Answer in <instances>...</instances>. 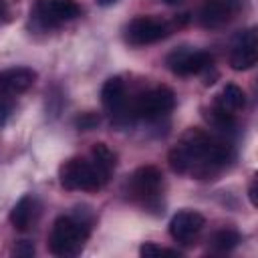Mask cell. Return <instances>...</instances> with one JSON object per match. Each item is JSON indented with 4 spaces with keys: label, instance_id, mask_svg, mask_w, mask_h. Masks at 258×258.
Instances as JSON below:
<instances>
[{
    "label": "cell",
    "instance_id": "cell-1",
    "mask_svg": "<svg viewBox=\"0 0 258 258\" xmlns=\"http://www.w3.org/2000/svg\"><path fill=\"white\" fill-rule=\"evenodd\" d=\"M234 157L230 143L202 131L187 129L181 141L169 151V167L175 173H191L198 177L210 175L214 169L226 167Z\"/></svg>",
    "mask_w": 258,
    "mask_h": 258
},
{
    "label": "cell",
    "instance_id": "cell-2",
    "mask_svg": "<svg viewBox=\"0 0 258 258\" xmlns=\"http://www.w3.org/2000/svg\"><path fill=\"white\" fill-rule=\"evenodd\" d=\"M89 238V222L77 216H60L48 234V250L54 256H77Z\"/></svg>",
    "mask_w": 258,
    "mask_h": 258
},
{
    "label": "cell",
    "instance_id": "cell-3",
    "mask_svg": "<svg viewBox=\"0 0 258 258\" xmlns=\"http://www.w3.org/2000/svg\"><path fill=\"white\" fill-rule=\"evenodd\" d=\"M58 179L60 185L71 191H95L107 183L91 165V161H85L81 157L67 159L58 167Z\"/></svg>",
    "mask_w": 258,
    "mask_h": 258
},
{
    "label": "cell",
    "instance_id": "cell-4",
    "mask_svg": "<svg viewBox=\"0 0 258 258\" xmlns=\"http://www.w3.org/2000/svg\"><path fill=\"white\" fill-rule=\"evenodd\" d=\"M175 107V93L169 87H155L141 93L133 103V115L145 121H155L171 113Z\"/></svg>",
    "mask_w": 258,
    "mask_h": 258
},
{
    "label": "cell",
    "instance_id": "cell-5",
    "mask_svg": "<svg viewBox=\"0 0 258 258\" xmlns=\"http://www.w3.org/2000/svg\"><path fill=\"white\" fill-rule=\"evenodd\" d=\"M214 62L210 52L204 50H194L189 46H179L175 50H171L165 58L167 69L177 75V77H191V75H200L206 69H210Z\"/></svg>",
    "mask_w": 258,
    "mask_h": 258
},
{
    "label": "cell",
    "instance_id": "cell-6",
    "mask_svg": "<svg viewBox=\"0 0 258 258\" xmlns=\"http://www.w3.org/2000/svg\"><path fill=\"white\" fill-rule=\"evenodd\" d=\"M171 32V26L153 16H137L125 28V38L133 46H145L163 40Z\"/></svg>",
    "mask_w": 258,
    "mask_h": 258
},
{
    "label": "cell",
    "instance_id": "cell-7",
    "mask_svg": "<svg viewBox=\"0 0 258 258\" xmlns=\"http://www.w3.org/2000/svg\"><path fill=\"white\" fill-rule=\"evenodd\" d=\"M81 12L79 4L75 0H36L32 16L36 22L44 28L60 26L73 18H77Z\"/></svg>",
    "mask_w": 258,
    "mask_h": 258
},
{
    "label": "cell",
    "instance_id": "cell-8",
    "mask_svg": "<svg viewBox=\"0 0 258 258\" xmlns=\"http://www.w3.org/2000/svg\"><path fill=\"white\" fill-rule=\"evenodd\" d=\"M163 183V175L155 165H141L129 177V191L133 198L141 202H149L157 198Z\"/></svg>",
    "mask_w": 258,
    "mask_h": 258
},
{
    "label": "cell",
    "instance_id": "cell-9",
    "mask_svg": "<svg viewBox=\"0 0 258 258\" xmlns=\"http://www.w3.org/2000/svg\"><path fill=\"white\" fill-rule=\"evenodd\" d=\"M240 10V0H204L200 6V22L206 28L226 26Z\"/></svg>",
    "mask_w": 258,
    "mask_h": 258
},
{
    "label": "cell",
    "instance_id": "cell-10",
    "mask_svg": "<svg viewBox=\"0 0 258 258\" xmlns=\"http://www.w3.org/2000/svg\"><path fill=\"white\" fill-rule=\"evenodd\" d=\"M206 220L200 212L181 210L169 220V236L179 244H191V240L202 232Z\"/></svg>",
    "mask_w": 258,
    "mask_h": 258
},
{
    "label": "cell",
    "instance_id": "cell-11",
    "mask_svg": "<svg viewBox=\"0 0 258 258\" xmlns=\"http://www.w3.org/2000/svg\"><path fill=\"white\" fill-rule=\"evenodd\" d=\"M256 60H258V38H256V30L248 28L234 42L230 54V67L234 71H248L256 64Z\"/></svg>",
    "mask_w": 258,
    "mask_h": 258
},
{
    "label": "cell",
    "instance_id": "cell-12",
    "mask_svg": "<svg viewBox=\"0 0 258 258\" xmlns=\"http://www.w3.org/2000/svg\"><path fill=\"white\" fill-rule=\"evenodd\" d=\"M36 81V73L28 67L6 69L0 73V93L2 95H20L28 91Z\"/></svg>",
    "mask_w": 258,
    "mask_h": 258
},
{
    "label": "cell",
    "instance_id": "cell-13",
    "mask_svg": "<svg viewBox=\"0 0 258 258\" xmlns=\"http://www.w3.org/2000/svg\"><path fill=\"white\" fill-rule=\"evenodd\" d=\"M101 103L115 117V121L125 115V83L121 77H111L101 87Z\"/></svg>",
    "mask_w": 258,
    "mask_h": 258
},
{
    "label": "cell",
    "instance_id": "cell-14",
    "mask_svg": "<svg viewBox=\"0 0 258 258\" xmlns=\"http://www.w3.org/2000/svg\"><path fill=\"white\" fill-rule=\"evenodd\" d=\"M91 165L97 169V173L107 181L117 165V155L111 151L105 143H95L91 147Z\"/></svg>",
    "mask_w": 258,
    "mask_h": 258
},
{
    "label": "cell",
    "instance_id": "cell-15",
    "mask_svg": "<svg viewBox=\"0 0 258 258\" xmlns=\"http://www.w3.org/2000/svg\"><path fill=\"white\" fill-rule=\"evenodd\" d=\"M10 224L18 230L24 232L30 228V222L34 218V198L32 196H22L10 210Z\"/></svg>",
    "mask_w": 258,
    "mask_h": 258
},
{
    "label": "cell",
    "instance_id": "cell-16",
    "mask_svg": "<svg viewBox=\"0 0 258 258\" xmlns=\"http://www.w3.org/2000/svg\"><path fill=\"white\" fill-rule=\"evenodd\" d=\"M216 105H220L222 109L234 113V111H238V109H242V107L246 105V95H244V91H242L238 85L230 83V85H226V87L222 89V93L218 95Z\"/></svg>",
    "mask_w": 258,
    "mask_h": 258
},
{
    "label": "cell",
    "instance_id": "cell-17",
    "mask_svg": "<svg viewBox=\"0 0 258 258\" xmlns=\"http://www.w3.org/2000/svg\"><path fill=\"white\" fill-rule=\"evenodd\" d=\"M238 242H240V234L232 228H224L210 238V248L216 252H230L238 246Z\"/></svg>",
    "mask_w": 258,
    "mask_h": 258
},
{
    "label": "cell",
    "instance_id": "cell-18",
    "mask_svg": "<svg viewBox=\"0 0 258 258\" xmlns=\"http://www.w3.org/2000/svg\"><path fill=\"white\" fill-rule=\"evenodd\" d=\"M206 119L210 121V125H214L216 129L220 131H232L236 127V119H234V113L222 109L220 105L214 103V107L206 113Z\"/></svg>",
    "mask_w": 258,
    "mask_h": 258
},
{
    "label": "cell",
    "instance_id": "cell-19",
    "mask_svg": "<svg viewBox=\"0 0 258 258\" xmlns=\"http://www.w3.org/2000/svg\"><path fill=\"white\" fill-rule=\"evenodd\" d=\"M99 115L97 113H93V111H87V113H81L77 119H75V125L81 129V131H91V129H95L97 125H99Z\"/></svg>",
    "mask_w": 258,
    "mask_h": 258
},
{
    "label": "cell",
    "instance_id": "cell-20",
    "mask_svg": "<svg viewBox=\"0 0 258 258\" xmlns=\"http://www.w3.org/2000/svg\"><path fill=\"white\" fill-rule=\"evenodd\" d=\"M139 254L141 256H157V254H179V252L177 250H169V248H161V246H155V244L147 242V244H143L139 248Z\"/></svg>",
    "mask_w": 258,
    "mask_h": 258
},
{
    "label": "cell",
    "instance_id": "cell-21",
    "mask_svg": "<svg viewBox=\"0 0 258 258\" xmlns=\"http://www.w3.org/2000/svg\"><path fill=\"white\" fill-rule=\"evenodd\" d=\"M14 254H16V256H22V258H30V256L34 254V246H32L30 242L22 240V242L14 248Z\"/></svg>",
    "mask_w": 258,
    "mask_h": 258
},
{
    "label": "cell",
    "instance_id": "cell-22",
    "mask_svg": "<svg viewBox=\"0 0 258 258\" xmlns=\"http://www.w3.org/2000/svg\"><path fill=\"white\" fill-rule=\"evenodd\" d=\"M10 113H12V103L6 99H0V125H4L8 121Z\"/></svg>",
    "mask_w": 258,
    "mask_h": 258
},
{
    "label": "cell",
    "instance_id": "cell-23",
    "mask_svg": "<svg viewBox=\"0 0 258 258\" xmlns=\"http://www.w3.org/2000/svg\"><path fill=\"white\" fill-rule=\"evenodd\" d=\"M250 202H252V206H258V200H256V179L250 183Z\"/></svg>",
    "mask_w": 258,
    "mask_h": 258
},
{
    "label": "cell",
    "instance_id": "cell-24",
    "mask_svg": "<svg viewBox=\"0 0 258 258\" xmlns=\"http://www.w3.org/2000/svg\"><path fill=\"white\" fill-rule=\"evenodd\" d=\"M117 0H97V4L99 6H111V4H115Z\"/></svg>",
    "mask_w": 258,
    "mask_h": 258
},
{
    "label": "cell",
    "instance_id": "cell-25",
    "mask_svg": "<svg viewBox=\"0 0 258 258\" xmlns=\"http://www.w3.org/2000/svg\"><path fill=\"white\" fill-rule=\"evenodd\" d=\"M6 14V0H0V16Z\"/></svg>",
    "mask_w": 258,
    "mask_h": 258
},
{
    "label": "cell",
    "instance_id": "cell-26",
    "mask_svg": "<svg viewBox=\"0 0 258 258\" xmlns=\"http://www.w3.org/2000/svg\"><path fill=\"white\" fill-rule=\"evenodd\" d=\"M167 4H177V2H181V0H165Z\"/></svg>",
    "mask_w": 258,
    "mask_h": 258
}]
</instances>
